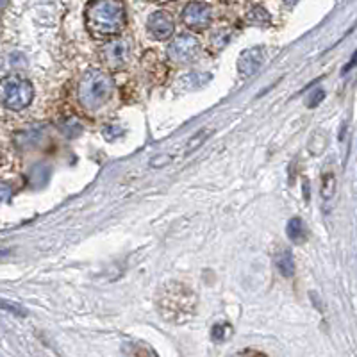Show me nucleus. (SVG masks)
<instances>
[{
  "mask_svg": "<svg viewBox=\"0 0 357 357\" xmlns=\"http://www.w3.org/2000/svg\"><path fill=\"white\" fill-rule=\"evenodd\" d=\"M86 24L95 38L120 34L126 29V8L120 2H91L86 8Z\"/></svg>",
  "mask_w": 357,
  "mask_h": 357,
  "instance_id": "obj_1",
  "label": "nucleus"
},
{
  "mask_svg": "<svg viewBox=\"0 0 357 357\" xmlns=\"http://www.w3.org/2000/svg\"><path fill=\"white\" fill-rule=\"evenodd\" d=\"M195 295L190 288L178 282H170L159 291L158 307L168 320H184L195 311Z\"/></svg>",
  "mask_w": 357,
  "mask_h": 357,
  "instance_id": "obj_2",
  "label": "nucleus"
},
{
  "mask_svg": "<svg viewBox=\"0 0 357 357\" xmlns=\"http://www.w3.org/2000/svg\"><path fill=\"white\" fill-rule=\"evenodd\" d=\"M113 95V79L102 70H89L79 82L77 97L86 111H97L109 102Z\"/></svg>",
  "mask_w": 357,
  "mask_h": 357,
  "instance_id": "obj_3",
  "label": "nucleus"
},
{
  "mask_svg": "<svg viewBox=\"0 0 357 357\" xmlns=\"http://www.w3.org/2000/svg\"><path fill=\"white\" fill-rule=\"evenodd\" d=\"M34 89L27 79L20 75H8L2 79V102L11 111H22L33 102Z\"/></svg>",
  "mask_w": 357,
  "mask_h": 357,
  "instance_id": "obj_4",
  "label": "nucleus"
},
{
  "mask_svg": "<svg viewBox=\"0 0 357 357\" xmlns=\"http://www.w3.org/2000/svg\"><path fill=\"white\" fill-rule=\"evenodd\" d=\"M200 54V41L193 34H178L168 47V56L175 63L195 61Z\"/></svg>",
  "mask_w": 357,
  "mask_h": 357,
  "instance_id": "obj_5",
  "label": "nucleus"
},
{
  "mask_svg": "<svg viewBox=\"0 0 357 357\" xmlns=\"http://www.w3.org/2000/svg\"><path fill=\"white\" fill-rule=\"evenodd\" d=\"M213 9L206 2H190L183 11V22L191 31H204L211 25Z\"/></svg>",
  "mask_w": 357,
  "mask_h": 357,
  "instance_id": "obj_6",
  "label": "nucleus"
},
{
  "mask_svg": "<svg viewBox=\"0 0 357 357\" xmlns=\"http://www.w3.org/2000/svg\"><path fill=\"white\" fill-rule=\"evenodd\" d=\"M129 43L123 40H111L100 49V56L109 68H123L129 61Z\"/></svg>",
  "mask_w": 357,
  "mask_h": 357,
  "instance_id": "obj_7",
  "label": "nucleus"
},
{
  "mask_svg": "<svg viewBox=\"0 0 357 357\" xmlns=\"http://www.w3.org/2000/svg\"><path fill=\"white\" fill-rule=\"evenodd\" d=\"M146 31L155 40H168L174 33V18L167 11H154L146 20Z\"/></svg>",
  "mask_w": 357,
  "mask_h": 357,
  "instance_id": "obj_8",
  "label": "nucleus"
},
{
  "mask_svg": "<svg viewBox=\"0 0 357 357\" xmlns=\"http://www.w3.org/2000/svg\"><path fill=\"white\" fill-rule=\"evenodd\" d=\"M264 59V49L263 47H252V49H247L238 59V70H240L241 77H252L257 70L263 66Z\"/></svg>",
  "mask_w": 357,
  "mask_h": 357,
  "instance_id": "obj_9",
  "label": "nucleus"
},
{
  "mask_svg": "<svg viewBox=\"0 0 357 357\" xmlns=\"http://www.w3.org/2000/svg\"><path fill=\"white\" fill-rule=\"evenodd\" d=\"M286 234L295 243H302L307 238V229H305L304 222L301 218H291L288 222V225H286Z\"/></svg>",
  "mask_w": 357,
  "mask_h": 357,
  "instance_id": "obj_10",
  "label": "nucleus"
},
{
  "mask_svg": "<svg viewBox=\"0 0 357 357\" xmlns=\"http://www.w3.org/2000/svg\"><path fill=\"white\" fill-rule=\"evenodd\" d=\"M275 266L280 273L284 277H293L295 275V259H293V254L289 250L280 252L275 257Z\"/></svg>",
  "mask_w": 357,
  "mask_h": 357,
  "instance_id": "obj_11",
  "label": "nucleus"
},
{
  "mask_svg": "<svg viewBox=\"0 0 357 357\" xmlns=\"http://www.w3.org/2000/svg\"><path fill=\"white\" fill-rule=\"evenodd\" d=\"M336 191V177H334L333 172H325L324 177H321V188H320V195L324 200H331Z\"/></svg>",
  "mask_w": 357,
  "mask_h": 357,
  "instance_id": "obj_12",
  "label": "nucleus"
},
{
  "mask_svg": "<svg viewBox=\"0 0 357 357\" xmlns=\"http://www.w3.org/2000/svg\"><path fill=\"white\" fill-rule=\"evenodd\" d=\"M247 24L263 27V25L270 24V15H268L266 9H263L261 6H256V8H252L250 11L247 13Z\"/></svg>",
  "mask_w": 357,
  "mask_h": 357,
  "instance_id": "obj_13",
  "label": "nucleus"
},
{
  "mask_svg": "<svg viewBox=\"0 0 357 357\" xmlns=\"http://www.w3.org/2000/svg\"><path fill=\"white\" fill-rule=\"evenodd\" d=\"M325 146H327V134L324 130H317L309 139V152L318 155L325 151Z\"/></svg>",
  "mask_w": 357,
  "mask_h": 357,
  "instance_id": "obj_14",
  "label": "nucleus"
},
{
  "mask_svg": "<svg viewBox=\"0 0 357 357\" xmlns=\"http://www.w3.org/2000/svg\"><path fill=\"white\" fill-rule=\"evenodd\" d=\"M229 40H231V33H229L227 29H218V31H215V34L211 38V49L215 52H220L229 43Z\"/></svg>",
  "mask_w": 357,
  "mask_h": 357,
  "instance_id": "obj_15",
  "label": "nucleus"
},
{
  "mask_svg": "<svg viewBox=\"0 0 357 357\" xmlns=\"http://www.w3.org/2000/svg\"><path fill=\"white\" fill-rule=\"evenodd\" d=\"M61 130L68 136V138H75V136H79V134L82 132V126L77 120H72V118H70V120L63 122Z\"/></svg>",
  "mask_w": 357,
  "mask_h": 357,
  "instance_id": "obj_16",
  "label": "nucleus"
},
{
  "mask_svg": "<svg viewBox=\"0 0 357 357\" xmlns=\"http://www.w3.org/2000/svg\"><path fill=\"white\" fill-rule=\"evenodd\" d=\"M227 334H231V325H227V324L215 325L211 331V337L215 341H223L225 337H227Z\"/></svg>",
  "mask_w": 357,
  "mask_h": 357,
  "instance_id": "obj_17",
  "label": "nucleus"
},
{
  "mask_svg": "<svg viewBox=\"0 0 357 357\" xmlns=\"http://www.w3.org/2000/svg\"><path fill=\"white\" fill-rule=\"evenodd\" d=\"M209 134H211V130H207V129L202 130V134L197 132V134H195V138H191V139H190V149H188V152L193 151V149H195L197 145H202V142L207 138V136H209Z\"/></svg>",
  "mask_w": 357,
  "mask_h": 357,
  "instance_id": "obj_18",
  "label": "nucleus"
},
{
  "mask_svg": "<svg viewBox=\"0 0 357 357\" xmlns=\"http://www.w3.org/2000/svg\"><path fill=\"white\" fill-rule=\"evenodd\" d=\"M324 98H325V91H324V89H317V91H314V93H312L311 97H309L307 106L309 107H317L318 104H320V102L324 100Z\"/></svg>",
  "mask_w": 357,
  "mask_h": 357,
  "instance_id": "obj_19",
  "label": "nucleus"
},
{
  "mask_svg": "<svg viewBox=\"0 0 357 357\" xmlns=\"http://www.w3.org/2000/svg\"><path fill=\"white\" fill-rule=\"evenodd\" d=\"M238 357H247V356H238ZM254 357H263V356H254Z\"/></svg>",
  "mask_w": 357,
  "mask_h": 357,
  "instance_id": "obj_20",
  "label": "nucleus"
}]
</instances>
